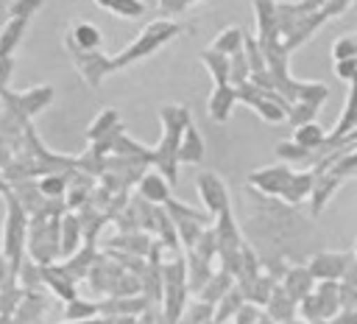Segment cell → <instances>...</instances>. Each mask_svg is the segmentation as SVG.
<instances>
[{"label":"cell","instance_id":"cell-16","mask_svg":"<svg viewBox=\"0 0 357 324\" xmlns=\"http://www.w3.org/2000/svg\"><path fill=\"white\" fill-rule=\"evenodd\" d=\"M245 47V34L237 28V25H229L223 34H218V39L212 42V50H220L226 56H234Z\"/></svg>","mask_w":357,"mask_h":324},{"label":"cell","instance_id":"cell-33","mask_svg":"<svg viewBox=\"0 0 357 324\" xmlns=\"http://www.w3.org/2000/svg\"><path fill=\"white\" fill-rule=\"evenodd\" d=\"M343 282H346V285H351V288L357 290V260H351V263H349V268H346V274H343Z\"/></svg>","mask_w":357,"mask_h":324},{"label":"cell","instance_id":"cell-32","mask_svg":"<svg viewBox=\"0 0 357 324\" xmlns=\"http://www.w3.org/2000/svg\"><path fill=\"white\" fill-rule=\"evenodd\" d=\"M335 73H337L343 81H354V78H357V56L335 61Z\"/></svg>","mask_w":357,"mask_h":324},{"label":"cell","instance_id":"cell-15","mask_svg":"<svg viewBox=\"0 0 357 324\" xmlns=\"http://www.w3.org/2000/svg\"><path fill=\"white\" fill-rule=\"evenodd\" d=\"M265 307H268V316H271V318H276V321H293L296 302L284 293V288H273V293L268 296Z\"/></svg>","mask_w":357,"mask_h":324},{"label":"cell","instance_id":"cell-14","mask_svg":"<svg viewBox=\"0 0 357 324\" xmlns=\"http://www.w3.org/2000/svg\"><path fill=\"white\" fill-rule=\"evenodd\" d=\"M231 279H234V277H231L229 271H223V268L215 271V274L209 277V282L201 288V299L209 302V304H218V302L231 290Z\"/></svg>","mask_w":357,"mask_h":324},{"label":"cell","instance_id":"cell-29","mask_svg":"<svg viewBox=\"0 0 357 324\" xmlns=\"http://www.w3.org/2000/svg\"><path fill=\"white\" fill-rule=\"evenodd\" d=\"M332 56H335V61L357 56V42H354V34H349V36L337 39V42H335V47H332Z\"/></svg>","mask_w":357,"mask_h":324},{"label":"cell","instance_id":"cell-20","mask_svg":"<svg viewBox=\"0 0 357 324\" xmlns=\"http://www.w3.org/2000/svg\"><path fill=\"white\" fill-rule=\"evenodd\" d=\"M100 8H106V11H112V14H117V17H128V20H134V17H139V14H145V3L142 0H95Z\"/></svg>","mask_w":357,"mask_h":324},{"label":"cell","instance_id":"cell-18","mask_svg":"<svg viewBox=\"0 0 357 324\" xmlns=\"http://www.w3.org/2000/svg\"><path fill=\"white\" fill-rule=\"evenodd\" d=\"M245 304V296H243V290H237V288H231L218 304H215V316H212V321L215 324H223L229 316H237V310Z\"/></svg>","mask_w":357,"mask_h":324},{"label":"cell","instance_id":"cell-5","mask_svg":"<svg viewBox=\"0 0 357 324\" xmlns=\"http://www.w3.org/2000/svg\"><path fill=\"white\" fill-rule=\"evenodd\" d=\"M293 168L290 165H271V168H257L248 173V184H254L259 193L265 196H282L287 182L293 179Z\"/></svg>","mask_w":357,"mask_h":324},{"label":"cell","instance_id":"cell-25","mask_svg":"<svg viewBox=\"0 0 357 324\" xmlns=\"http://www.w3.org/2000/svg\"><path fill=\"white\" fill-rule=\"evenodd\" d=\"M212 316H215V304L198 299V302L187 310V316L178 318V324H204V321H212Z\"/></svg>","mask_w":357,"mask_h":324},{"label":"cell","instance_id":"cell-9","mask_svg":"<svg viewBox=\"0 0 357 324\" xmlns=\"http://www.w3.org/2000/svg\"><path fill=\"white\" fill-rule=\"evenodd\" d=\"M139 196L148 204H167L170 201V182L159 170H151L139 179Z\"/></svg>","mask_w":357,"mask_h":324},{"label":"cell","instance_id":"cell-30","mask_svg":"<svg viewBox=\"0 0 357 324\" xmlns=\"http://www.w3.org/2000/svg\"><path fill=\"white\" fill-rule=\"evenodd\" d=\"M42 3H45V0H14V3L8 6V14H11V17H20V20H28Z\"/></svg>","mask_w":357,"mask_h":324},{"label":"cell","instance_id":"cell-7","mask_svg":"<svg viewBox=\"0 0 357 324\" xmlns=\"http://www.w3.org/2000/svg\"><path fill=\"white\" fill-rule=\"evenodd\" d=\"M354 257L351 254H343V251H318L312 260H310V274L315 282H324V279H340L349 268Z\"/></svg>","mask_w":357,"mask_h":324},{"label":"cell","instance_id":"cell-34","mask_svg":"<svg viewBox=\"0 0 357 324\" xmlns=\"http://www.w3.org/2000/svg\"><path fill=\"white\" fill-rule=\"evenodd\" d=\"M354 254H357V240H354Z\"/></svg>","mask_w":357,"mask_h":324},{"label":"cell","instance_id":"cell-28","mask_svg":"<svg viewBox=\"0 0 357 324\" xmlns=\"http://www.w3.org/2000/svg\"><path fill=\"white\" fill-rule=\"evenodd\" d=\"M95 310H100V307H98V304H89V302L70 299V304H67V318H70V321H84V318H89Z\"/></svg>","mask_w":357,"mask_h":324},{"label":"cell","instance_id":"cell-17","mask_svg":"<svg viewBox=\"0 0 357 324\" xmlns=\"http://www.w3.org/2000/svg\"><path fill=\"white\" fill-rule=\"evenodd\" d=\"M201 61L206 64V70L212 73L215 84H229V56L220 53V50H204L201 53Z\"/></svg>","mask_w":357,"mask_h":324},{"label":"cell","instance_id":"cell-27","mask_svg":"<svg viewBox=\"0 0 357 324\" xmlns=\"http://www.w3.org/2000/svg\"><path fill=\"white\" fill-rule=\"evenodd\" d=\"M61 249H64V254H73V249H75V243H78V221L70 215V218H64V223H61Z\"/></svg>","mask_w":357,"mask_h":324},{"label":"cell","instance_id":"cell-12","mask_svg":"<svg viewBox=\"0 0 357 324\" xmlns=\"http://www.w3.org/2000/svg\"><path fill=\"white\" fill-rule=\"evenodd\" d=\"M204 137L201 131L190 123L181 134V142H178V162H201L204 159Z\"/></svg>","mask_w":357,"mask_h":324},{"label":"cell","instance_id":"cell-4","mask_svg":"<svg viewBox=\"0 0 357 324\" xmlns=\"http://www.w3.org/2000/svg\"><path fill=\"white\" fill-rule=\"evenodd\" d=\"M64 45H67V53L73 56L75 67L81 70V75H84V81H86L89 87H100V81H103L109 73H114L112 59L103 56L100 50H78V47H73L70 42H64Z\"/></svg>","mask_w":357,"mask_h":324},{"label":"cell","instance_id":"cell-35","mask_svg":"<svg viewBox=\"0 0 357 324\" xmlns=\"http://www.w3.org/2000/svg\"><path fill=\"white\" fill-rule=\"evenodd\" d=\"M204 324H215V321H204Z\"/></svg>","mask_w":357,"mask_h":324},{"label":"cell","instance_id":"cell-2","mask_svg":"<svg viewBox=\"0 0 357 324\" xmlns=\"http://www.w3.org/2000/svg\"><path fill=\"white\" fill-rule=\"evenodd\" d=\"M181 31H184V25H181V22H173V20H153V22H148V25L139 31V36H137L123 53H117V56L112 59L114 70L128 67V64H134V61L151 56L153 50H159L162 45H167L170 39H176Z\"/></svg>","mask_w":357,"mask_h":324},{"label":"cell","instance_id":"cell-13","mask_svg":"<svg viewBox=\"0 0 357 324\" xmlns=\"http://www.w3.org/2000/svg\"><path fill=\"white\" fill-rule=\"evenodd\" d=\"M67 42L73 47H78V50H98L100 47V31L92 22H75L70 36H67Z\"/></svg>","mask_w":357,"mask_h":324},{"label":"cell","instance_id":"cell-23","mask_svg":"<svg viewBox=\"0 0 357 324\" xmlns=\"http://www.w3.org/2000/svg\"><path fill=\"white\" fill-rule=\"evenodd\" d=\"M276 156L284 159V162H310L312 159V151L304 148V145H298L296 140H284V142L276 145Z\"/></svg>","mask_w":357,"mask_h":324},{"label":"cell","instance_id":"cell-21","mask_svg":"<svg viewBox=\"0 0 357 324\" xmlns=\"http://www.w3.org/2000/svg\"><path fill=\"white\" fill-rule=\"evenodd\" d=\"M293 140L298 142V145H304V148H310V151H315L324 140H326V134H324V128L315 123V120H310V123H301V126H296V134H293Z\"/></svg>","mask_w":357,"mask_h":324},{"label":"cell","instance_id":"cell-19","mask_svg":"<svg viewBox=\"0 0 357 324\" xmlns=\"http://www.w3.org/2000/svg\"><path fill=\"white\" fill-rule=\"evenodd\" d=\"M25 22H28V20L11 17V20L3 25V31H0V59H6V56L17 47V42H20L22 31H25Z\"/></svg>","mask_w":357,"mask_h":324},{"label":"cell","instance_id":"cell-22","mask_svg":"<svg viewBox=\"0 0 357 324\" xmlns=\"http://www.w3.org/2000/svg\"><path fill=\"white\" fill-rule=\"evenodd\" d=\"M251 78V67H248V59H245V50L229 56V84L231 87H240Z\"/></svg>","mask_w":357,"mask_h":324},{"label":"cell","instance_id":"cell-6","mask_svg":"<svg viewBox=\"0 0 357 324\" xmlns=\"http://www.w3.org/2000/svg\"><path fill=\"white\" fill-rule=\"evenodd\" d=\"M198 193H201V201H204L206 212L220 215L223 209H229L226 184H223V179H220L215 170H204V173L198 176Z\"/></svg>","mask_w":357,"mask_h":324},{"label":"cell","instance_id":"cell-11","mask_svg":"<svg viewBox=\"0 0 357 324\" xmlns=\"http://www.w3.org/2000/svg\"><path fill=\"white\" fill-rule=\"evenodd\" d=\"M315 190V170H301V173H293V179L287 182V187H284V193L279 196L284 204H301L310 193Z\"/></svg>","mask_w":357,"mask_h":324},{"label":"cell","instance_id":"cell-1","mask_svg":"<svg viewBox=\"0 0 357 324\" xmlns=\"http://www.w3.org/2000/svg\"><path fill=\"white\" fill-rule=\"evenodd\" d=\"M159 115H162L165 137H162V142L156 145L151 162H156V170H159L170 184H176V182H178V142H181L184 128L190 126V109H187V106H176V103H167V106H162Z\"/></svg>","mask_w":357,"mask_h":324},{"label":"cell","instance_id":"cell-3","mask_svg":"<svg viewBox=\"0 0 357 324\" xmlns=\"http://www.w3.org/2000/svg\"><path fill=\"white\" fill-rule=\"evenodd\" d=\"M298 310H301V316L307 321H329V318H335V313L340 310V285L335 279L318 282V288L298 302Z\"/></svg>","mask_w":357,"mask_h":324},{"label":"cell","instance_id":"cell-26","mask_svg":"<svg viewBox=\"0 0 357 324\" xmlns=\"http://www.w3.org/2000/svg\"><path fill=\"white\" fill-rule=\"evenodd\" d=\"M112 126H117V112H114V109H106V112H100V115H98V120L86 128V137H89V140L106 137Z\"/></svg>","mask_w":357,"mask_h":324},{"label":"cell","instance_id":"cell-8","mask_svg":"<svg viewBox=\"0 0 357 324\" xmlns=\"http://www.w3.org/2000/svg\"><path fill=\"white\" fill-rule=\"evenodd\" d=\"M234 103H237V89H234L231 84H215L212 98H209V117H212L215 123L229 120Z\"/></svg>","mask_w":357,"mask_h":324},{"label":"cell","instance_id":"cell-24","mask_svg":"<svg viewBox=\"0 0 357 324\" xmlns=\"http://www.w3.org/2000/svg\"><path fill=\"white\" fill-rule=\"evenodd\" d=\"M318 109H321V101H296V103H290L287 117H290L296 126H301V123H310V120L318 115Z\"/></svg>","mask_w":357,"mask_h":324},{"label":"cell","instance_id":"cell-10","mask_svg":"<svg viewBox=\"0 0 357 324\" xmlns=\"http://www.w3.org/2000/svg\"><path fill=\"white\" fill-rule=\"evenodd\" d=\"M312 288H315V279H312L310 268L296 265V268H287V271H284V293H287L296 304H298L307 293H312Z\"/></svg>","mask_w":357,"mask_h":324},{"label":"cell","instance_id":"cell-31","mask_svg":"<svg viewBox=\"0 0 357 324\" xmlns=\"http://www.w3.org/2000/svg\"><path fill=\"white\" fill-rule=\"evenodd\" d=\"M64 187H67V179L64 176H45L42 182H39V190L45 193V196H61L64 193Z\"/></svg>","mask_w":357,"mask_h":324}]
</instances>
